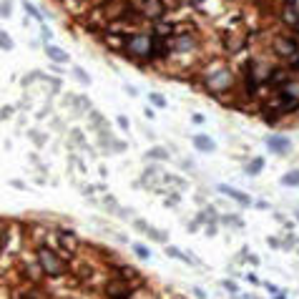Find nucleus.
<instances>
[{
	"instance_id": "obj_1",
	"label": "nucleus",
	"mask_w": 299,
	"mask_h": 299,
	"mask_svg": "<svg viewBox=\"0 0 299 299\" xmlns=\"http://www.w3.org/2000/svg\"><path fill=\"white\" fill-rule=\"evenodd\" d=\"M153 35H146V33H141V35H131L128 38V51L133 53V56H139V58H146V56H153Z\"/></svg>"
},
{
	"instance_id": "obj_2",
	"label": "nucleus",
	"mask_w": 299,
	"mask_h": 299,
	"mask_svg": "<svg viewBox=\"0 0 299 299\" xmlns=\"http://www.w3.org/2000/svg\"><path fill=\"white\" fill-rule=\"evenodd\" d=\"M38 262H40L43 271H48V274H60V271L65 269L63 262L58 259V254L51 251V249H40V251H38Z\"/></svg>"
},
{
	"instance_id": "obj_3",
	"label": "nucleus",
	"mask_w": 299,
	"mask_h": 299,
	"mask_svg": "<svg viewBox=\"0 0 299 299\" xmlns=\"http://www.w3.org/2000/svg\"><path fill=\"white\" fill-rule=\"evenodd\" d=\"M274 48H277V53L279 56H287V58H292V56H297L299 48H297V40L289 35V38H277L274 40Z\"/></svg>"
},
{
	"instance_id": "obj_4",
	"label": "nucleus",
	"mask_w": 299,
	"mask_h": 299,
	"mask_svg": "<svg viewBox=\"0 0 299 299\" xmlns=\"http://www.w3.org/2000/svg\"><path fill=\"white\" fill-rule=\"evenodd\" d=\"M144 13L149 15V18H161L164 15V5H161V0H146L144 3Z\"/></svg>"
},
{
	"instance_id": "obj_5",
	"label": "nucleus",
	"mask_w": 299,
	"mask_h": 299,
	"mask_svg": "<svg viewBox=\"0 0 299 299\" xmlns=\"http://www.w3.org/2000/svg\"><path fill=\"white\" fill-rule=\"evenodd\" d=\"M219 191H221V194H229V196H232L234 201H239L241 206H249V204H251V199H249L246 194H241V191L232 189V186H219Z\"/></svg>"
},
{
	"instance_id": "obj_6",
	"label": "nucleus",
	"mask_w": 299,
	"mask_h": 299,
	"mask_svg": "<svg viewBox=\"0 0 299 299\" xmlns=\"http://www.w3.org/2000/svg\"><path fill=\"white\" fill-rule=\"evenodd\" d=\"M284 23L299 26V8L294 3H284Z\"/></svg>"
},
{
	"instance_id": "obj_7",
	"label": "nucleus",
	"mask_w": 299,
	"mask_h": 299,
	"mask_svg": "<svg viewBox=\"0 0 299 299\" xmlns=\"http://www.w3.org/2000/svg\"><path fill=\"white\" fill-rule=\"evenodd\" d=\"M229 83H232V76H229L226 71H219L216 76H211L209 78L211 88H224V86H229Z\"/></svg>"
},
{
	"instance_id": "obj_8",
	"label": "nucleus",
	"mask_w": 299,
	"mask_h": 299,
	"mask_svg": "<svg viewBox=\"0 0 299 299\" xmlns=\"http://www.w3.org/2000/svg\"><path fill=\"white\" fill-rule=\"evenodd\" d=\"M45 53H48V58L53 60V63H68V53L63 48H58V45H48Z\"/></svg>"
},
{
	"instance_id": "obj_9",
	"label": "nucleus",
	"mask_w": 299,
	"mask_h": 299,
	"mask_svg": "<svg viewBox=\"0 0 299 299\" xmlns=\"http://www.w3.org/2000/svg\"><path fill=\"white\" fill-rule=\"evenodd\" d=\"M267 146L271 151H277V153H284V151L289 149V141L282 139V136H271V139H267Z\"/></svg>"
},
{
	"instance_id": "obj_10",
	"label": "nucleus",
	"mask_w": 299,
	"mask_h": 299,
	"mask_svg": "<svg viewBox=\"0 0 299 299\" xmlns=\"http://www.w3.org/2000/svg\"><path fill=\"white\" fill-rule=\"evenodd\" d=\"M194 146L199 151H214V141L209 136H194Z\"/></svg>"
},
{
	"instance_id": "obj_11",
	"label": "nucleus",
	"mask_w": 299,
	"mask_h": 299,
	"mask_svg": "<svg viewBox=\"0 0 299 299\" xmlns=\"http://www.w3.org/2000/svg\"><path fill=\"white\" fill-rule=\"evenodd\" d=\"M108 294H111L113 299H126L128 297L126 287H121V284H116V282H113V284H108Z\"/></svg>"
},
{
	"instance_id": "obj_12",
	"label": "nucleus",
	"mask_w": 299,
	"mask_h": 299,
	"mask_svg": "<svg viewBox=\"0 0 299 299\" xmlns=\"http://www.w3.org/2000/svg\"><path fill=\"white\" fill-rule=\"evenodd\" d=\"M23 8H26V13H28L30 18H35V20H43V15L38 13V8H35V5H30V0H23Z\"/></svg>"
},
{
	"instance_id": "obj_13",
	"label": "nucleus",
	"mask_w": 299,
	"mask_h": 299,
	"mask_svg": "<svg viewBox=\"0 0 299 299\" xmlns=\"http://www.w3.org/2000/svg\"><path fill=\"white\" fill-rule=\"evenodd\" d=\"M284 186H299V171H292V174H287L284 179H282Z\"/></svg>"
},
{
	"instance_id": "obj_14",
	"label": "nucleus",
	"mask_w": 299,
	"mask_h": 299,
	"mask_svg": "<svg viewBox=\"0 0 299 299\" xmlns=\"http://www.w3.org/2000/svg\"><path fill=\"white\" fill-rule=\"evenodd\" d=\"M0 43H3V51H10V48H13V40H10V35H8L5 30L0 33Z\"/></svg>"
},
{
	"instance_id": "obj_15",
	"label": "nucleus",
	"mask_w": 299,
	"mask_h": 299,
	"mask_svg": "<svg viewBox=\"0 0 299 299\" xmlns=\"http://www.w3.org/2000/svg\"><path fill=\"white\" fill-rule=\"evenodd\" d=\"M262 166H264V164H262V158H257L254 164H249V166H246V174H259V171H262Z\"/></svg>"
},
{
	"instance_id": "obj_16",
	"label": "nucleus",
	"mask_w": 299,
	"mask_h": 299,
	"mask_svg": "<svg viewBox=\"0 0 299 299\" xmlns=\"http://www.w3.org/2000/svg\"><path fill=\"white\" fill-rule=\"evenodd\" d=\"M191 45H194L191 35H189V38H181L179 43H176V51H186V48H191Z\"/></svg>"
},
{
	"instance_id": "obj_17",
	"label": "nucleus",
	"mask_w": 299,
	"mask_h": 299,
	"mask_svg": "<svg viewBox=\"0 0 299 299\" xmlns=\"http://www.w3.org/2000/svg\"><path fill=\"white\" fill-rule=\"evenodd\" d=\"M133 251H136L141 259H149V249H146V246H141V244H133Z\"/></svg>"
},
{
	"instance_id": "obj_18",
	"label": "nucleus",
	"mask_w": 299,
	"mask_h": 299,
	"mask_svg": "<svg viewBox=\"0 0 299 299\" xmlns=\"http://www.w3.org/2000/svg\"><path fill=\"white\" fill-rule=\"evenodd\" d=\"M149 98H151V103H153V106H158V108H164V106H166V101H164L158 93H151Z\"/></svg>"
},
{
	"instance_id": "obj_19",
	"label": "nucleus",
	"mask_w": 299,
	"mask_h": 299,
	"mask_svg": "<svg viewBox=\"0 0 299 299\" xmlns=\"http://www.w3.org/2000/svg\"><path fill=\"white\" fill-rule=\"evenodd\" d=\"M149 156H153V158H169V153H166V149H151Z\"/></svg>"
},
{
	"instance_id": "obj_20",
	"label": "nucleus",
	"mask_w": 299,
	"mask_h": 299,
	"mask_svg": "<svg viewBox=\"0 0 299 299\" xmlns=\"http://www.w3.org/2000/svg\"><path fill=\"white\" fill-rule=\"evenodd\" d=\"M76 76H78V81H81V83H90V78L86 76V71H83V68H76Z\"/></svg>"
},
{
	"instance_id": "obj_21",
	"label": "nucleus",
	"mask_w": 299,
	"mask_h": 299,
	"mask_svg": "<svg viewBox=\"0 0 299 299\" xmlns=\"http://www.w3.org/2000/svg\"><path fill=\"white\" fill-rule=\"evenodd\" d=\"M8 15H10V3L3 0V18H8Z\"/></svg>"
},
{
	"instance_id": "obj_22",
	"label": "nucleus",
	"mask_w": 299,
	"mask_h": 299,
	"mask_svg": "<svg viewBox=\"0 0 299 299\" xmlns=\"http://www.w3.org/2000/svg\"><path fill=\"white\" fill-rule=\"evenodd\" d=\"M119 126H121V128H128V121H126V116H119Z\"/></svg>"
},
{
	"instance_id": "obj_23",
	"label": "nucleus",
	"mask_w": 299,
	"mask_h": 299,
	"mask_svg": "<svg viewBox=\"0 0 299 299\" xmlns=\"http://www.w3.org/2000/svg\"><path fill=\"white\" fill-rule=\"evenodd\" d=\"M191 3H201V0H191Z\"/></svg>"
},
{
	"instance_id": "obj_24",
	"label": "nucleus",
	"mask_w": 299,
	"mask_h": 299,
	"mask_svg": "<svg viewBox=\"0 0 299 299\" xmlns=\"http://www.w3.org/2000/svg\"><path fill=\"white\" fill-rule=\"evenodd\" d=\"M297 219H299V214H297Z\"/></svg>"
}]
</instances>
